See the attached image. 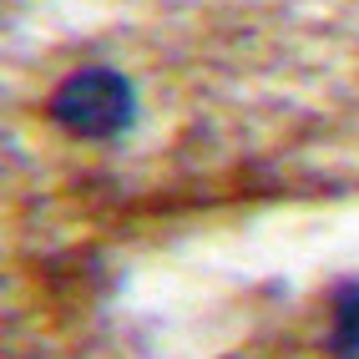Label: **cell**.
<instances>
[{
    "label": "cell",
    "mask_w": 359,
    "mask_h": 359,
    "mask_svg": "<svg viewBox=\"0 0 359 359\" xmlns=\"http://www.w3.org/2000/svg\"><path fill=\"white\" fill-rule=\"evenodd\" d=\"M339 344L349 349V354H359V289L344 299V309H339Z\"/></svg>",
    "instance_id": "cell-2"
},
{
    "label": "cell",
    "mask_w": 359,
    "mask_h": 359,
    "mask_svg": "<svg viewBox=\"0 0 359 359\" xmlns=\"http://www.w3.org/2000/svg\"><path fill=\"white\" fill-rule=\"evenodd\" d=\"M132 111H137L132 86L107 66L71 71V76L56 86V97H51V116L76 137H116L132 122Z\"/></svg>",
    "instance_id": "cell-1"
}]
</instances>
